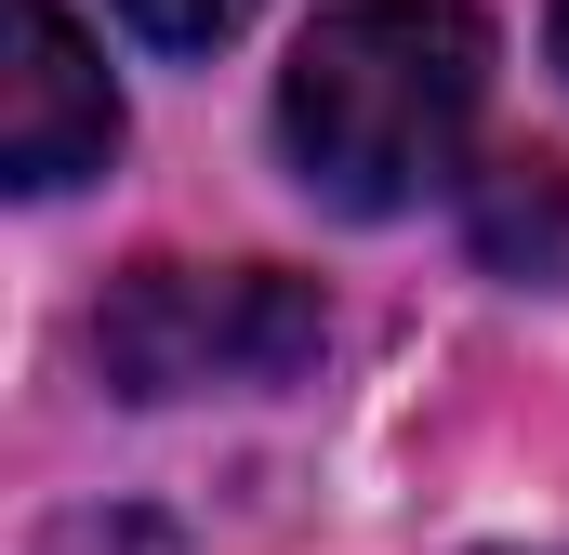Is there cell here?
I'll return each instance as SVG.
<instances>
[{"instance_id": "1", "label": "cell", "mask_w": 569, "mask_h": 555, "mask_svg": "<svg viewBox=\"0 0 569 555\" xmlns=\"http://www.w3.org/2000/svg\"><path fill=\"white\" fill-rule=\"evenodd\" d=\"M490 13L477 0H318L279 67V145L318 212L398 225L463 185V145L490 107Z\"/></svg>"}, {"instance_id": "2", "label": "cell", "mask_w": 569, "mask_h": 555, "mask_svg": "<svg viewBox=\"0 0 569 555\" xmlns=\"http://www.w3.org/2000/svg\"><path fill=\"white\" fill-rule=\"evenodd\" d=\"M318 344H331V304H318V278H291V265H186V252H146L93 304V371L120 397L291 384V371H318Z\"/></svg>"}, {"instance_id": "3", "label": "cell", "mask_w": 569, "mask_h": 555, "mask_svg": "<svg viewBox=\"0 0 569 555\" xmlns=\"http://www.w3.org/2000/svg\"><path fill=\"white\" fill-rule=\"evenodd\" d=\"M13 13V67H0V185L13 199H67L80 172L120 159V80L80 40L67 0H0Z\"/></svg>"}, {"instance_id": "4", "label": "cell", "mask_w": 569, "mask_h": 555, "mask_svg": "<svg viewBox=\"0 0 569 555\" xmlns=\"http://www.w3.org/2000/svg\"><path fill=\"white\" fill-rule=\"evenodd\" d=\"M463 225L503 278H557L569 265V159H490L463 172Z\"/></svg>"}, {"instance_id": "5", "label": "cell", "mask_w": 569, "mask_h": 555, "mask_svg": "<svg viewBox=\"0 0 569 555\" xmlns=\"http://www.w3.org/2000/svg\"><path fill=\"white\" fill-rule=\"evenodd\" d=\"M120 27H133L146 53H226L252 27V0H120Z\"/></svg>"}, {"instance_id": "6", "label": "cell", "mask_w": 569, "mask_h": 555, "mask_svg": "<svg viewBox=\"0 0 569 555\" xmlns=\"http://www.w3.org/2000/svg\"><path fill=\"white\" fill-rule=\"evenodd\" d=\"M543 40H557V80H569V0H557V27H543Z\"/></svg>"}]
</instances>
